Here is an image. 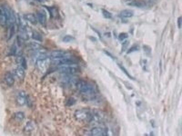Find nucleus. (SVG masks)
I'll return each instance as SVG.
<instances>
[{
    "instance_id": "nucleus-22",
    "label": "nucleus",
    "mask_w": 182,
    "mask_h": 136,
    "mask_svg": "<svg viewBox=\"0 0 182 136\" xmlns=\"http://www.w3.org/2000/svg\"><path fill=\"white\" fill-rule=\"evenodd\" d=\"M119 67H120V68H121V69H122L123 71V72H124V73H125V74H126V75H127L129 77V78H131V79H134V78H133L130 75V74H129V73H128V71L126 70V69H125V68H124V67H123L122 66H121V65H119Z\"/></svg>"
},
{
    "instance_id": "nucleus-10",
    "label": "nucleus",
    "mask_w": 182,
    "mask_h": 136,
    "mask_svg": "<svg viewBox=\"0 0 182 136\" xmlns=\"http://www.w3.org/2000/svg\"><path fill=\"white\" fill-rule=\"evenodd\" d=\"M5 80L7 85L9 87H12L14 84V78L13 74L10 72L6 73L5 76Z\"/></svg>"
},
{
    "instance_id": "nucleus-4",
    "label": "nucleus",
    "mask_w": 182,
    "mask_h": 136,
    "mask_svg": "<svg viewBox=\"0 0 182 136\" xmlns=\"http://www.w3.org/2000/svg\"><path fill=\"white\" fill-rule=\"evenodd\" d=\"M53 62L59 65L62 64H77L79 62L77 58L69 54H68L61 59Z\"/></svg>"
},
{
    "instance_id": "nucleus-5",
    "label": "nucleus",
    "mask_w": 182,
    "mask_h": 136,
    "mask_svg": "<svg viewBox=\"0 0 182 136\" xmlns=\"http://www.w3.org/2000/svg\"><path fill=\"white\" fill-rule=\"evenodd\" d=\"M50 62V59H49L48 57L46 58L37 60L36 61L35 64L42 72L45 73L48 68Z\"/></svg>"
},
{
    "instance_id": "nucleus-17",
    "label": "nucleus",
    "mask_w": 182,
    "mask_h": 136,
    "mask_svg": "<svg viewBox=\"0 0 182 136\" xmlns=\"http://www.w3.org/2000/svg\"><path fill=\"white\" fill-rule=\"evenodd\" d=\"M32 38L36 41H42V35H40V33L36 31H33L32 33Z\"/></svg>"
},
{
    "instance_id": "nucleus-11",
    "label": "nucleus",
    "mask_w": 182,
    "mask_h": 136,
    "mask_svg": "<svg viewBox=\"0 0 182 136\" xmlns=\"http://www.w3.org/2000/svg\"><path fill=\"white\" fill-rule=\"evenodd\" d=\"M46 7L49 13L50 17L52 18H57L59 16V11L58 9L56 7H49L44 6Z\"/></svg>"
},
{
    "instance_id": "nucleus-7",
    "label": "nucleus",
    "mask_w": 182,
    "mask_h": 136,
    "mask_svg": "<svg viewBox=\"0 0 182 136\" xmlns=\"http://www.w3.org/2000/svg\"><path fill=\"white\" fill-rule=\"evenodd\" d=\"M68 53L62 50H57L53 51L51 54V59L53 61H57L63 58L67 55Z\"/></svg>"
},
{
    "instance_id": "nucleus-18",
    "label": "nucleus",
    "mask_w": 182,
    "mask_h": 136,
    "mask_svg": "<svg viewBox=\"0 0 182 136\" xmlns=\"http://www.w3.org/2000/svg\"><path fill=\"white\" fill-rule=\"evenodd\" d=\"M15 118L16 119H17V120L22 121L25 118V115H24V113L23 112H16L15 113Z\"/></svg>"
},
{
    "instance_id": "nucleus-20",
    "label": "nucleus",
    "mask_w": 182,
    "mask_h": 136,
    "mask_svg": "<svg viewBox=\"0 0 182 136\" xmlns=\"http://www.w3.org/2000/svg\"><path fill=\"white\" fill-rule=\"evenodd\" d=\"M102 13L104 17L107 19H111L112 17V14L106 10L103 9Z\"/></svg>"
},
{
    "instance_id": "nucleus-16",
    "label": "nucleus",
    "mask_w": 182,
    "mask_h": 136,
    "mask_svg": "<svg viewBox=\"0 0 182 136\" xmlns=\"http://www.w3.org/2000/svg\"><path fill=\"white\" fill-rule=\"evenodd\" d=\"M18 61L20 64H21L22 67L24 69H27V61L25 58L22 57H20L19 58H18Z\"/></svg>"
},
{
    "instance_id": "nucleus-25",
    "label": "nucleus",
    "mask_w": 182,
    "mask_h": 136,
    "mask_svg": "<svg viewBox=\"0 0 182 136\" xmlns=\"http://www.w3.org/2000/svg\"><path fill=\"white\" fill-rule=\"evenodd\" d=\"M178 26L179 29L181 28V26H182V17L181 16L178 17Z\"/></svg>"
},
{
    "instance_id": "nucleus-14",
    "label": "nucleus",
    "mask_w": 182,
    "mask_h": 136,
    "mask_svg": "<svg viewBox=\"0 0 182 136\" xmlns=\"http://www.w3.org/2000/svg\"><path fill=\"white\" fill-rule=\"evenodd\" d=\"M130 6L133 7H137L141 8L145 7L146 5V2L143 1L141 0H136L134 1H132L129 4Z\"/></svg>"
},
{
    "instance_id": "nucleus-28",
    "label": "nucleus",
    "mask_w": 182,
    "mask_h": 136,
    "mask_svg": "<svg viewBox=\"0 0 182 136\" xmlns=\"http://www.w3.org/2000/svg\"><path fill=\"white\" fill-rule=\"evenodd\" d=\"M128 1H132V0H128Z\"/></svg>"
},
{
    "instance_id": "nucleus-24",
    "label": "nucleus",
    "mask_w": 182,
    "mask_h": 136,
    "mask_svg": "<svg viewBox=\"0 0 182 136\" xmlns=\"http://www.w3.org/2000/svg\"><path fill=\"white\" fill-rule=\"evenodd\" d=\"M76 100L75 99H74L73 98H71L69 99L68 101V106H71L74 105L75 103Z\"/></svg>"
},
{
    "instance_id": "nucleus-9",
    "label": "nucleus",
    "mask_w": 182,
    "mask_h": 136,
    "mask_svg": "<svg viewBox=\"0 0 182 136\" xmlns=\"http://www.w3.org/2000/svg\"><path fill=\"white\" fill-rule=\"evenodd\" d=\"M36 16L40 24L44 25L47 21L46 13L43 10H39L36 13Z\"/></svg>"
},
{
    "instance_id": "nucleus-12",
    "label": "nucleus",
    "mask_w": 182,
    "mask_h": 136,
    "mask_svg": "<svg viewBox=\"0 0 182 136\" xmlns=\"http://www.w3.org/2000/svg\"><path fill=\"white\" fill-rule=\"evenodd\" d=\"M134 12L130 10H124L119 14V17L121 18H130L134 16Z\"/></svg>"
},
{
    "instance_id": "nucleus-2",
    "label": "nucleus",
    "mask_w": 182,
    "mask_h": 136,
    "mask_svg": "<svg viewBox=\"0 0 182 136\" xmlns=\"http://www.w3.org/2000/svg\"><path fill=\"white\" fill-rule=\"evenodd\" d=\"M98 112L91 110L89 109L77 110L75 112L76 119L82 123H91L95 120L99 116Z\"/></svg>"
},
{
    "instance_id": "nucleus-27",
    "label": "nucleus",
    "mask_w": 182,
    "mask_h": 136,
    "mask_svg": "<svg viewBox=\"0 0 182 136\" xmlns=\"http://www.w3.org/2000/svg\"><path fill=\"white\" fill-rule=\"evenodd\" d=\"M36 1H37L39 2H44V1H46V0H36Z\"/></svg>"
},
{
    "instance_id": "nucleus-21",
    "label": "nucleus",
    "mask_w": 182,
    "mask_h": 136,
    "mask_svg": "<svg viewBox=\"0 0 182 136\" xmlns=\"http://www.w3.org/2000/svg\"><path fill=\"white\" fill-rule=\"evenodd\" d=\"M128 37V34L126 33H122L120 34L118 36V38L120 41H123L127 39Z\"/></svg>"
},
{
    "instance_id": "nucleus-13",
    "label": "nucleus",
    "mask_w": 182,
    "mask_h": 136,
    "mask_svg": "<svg viewBox=\"0 0 182 136\" xmlns=\"http://www.w3.org/2000/svg\"><path fill=\"white\" fill-rule=\"evenodd\" d=\"M23 17L25 20L32 23V24H36L37 23L36 17L33 14L28 13L25 14Z\"/></svg>"
},
{
    "instance_id": "nucleus-15",
    "label": "nucleus",
    "mask_w": 182,
    "mask_h": 136,
    "mask_svg": "<svg viewBox=\"0 0 182 136\" xmlns=\"http://www.w3.org/2000/svg\"><path fill=\"white\" fill-rule=\"evenodd\" d=\"M15 74L20 79H22L24 77L25 71L24 69L22 66H19L15 70Z\"/></svg>"
},
{
    "instance_id": "nucleus-3",
    "label": "nucleus",
    "mask_w": 182,
    "mask_h": 136,
    "mask_svg": "<svg viewBox=\"0 0 182 136\" xmlns=\"http://www.w3.org/2000/svg\"><path fill=\"white\" fill-rule=\"evenodd\" d=\"M58 70L60 73L66 75H73L80 72L77 64H62L59 65Z\"/></svg>"
},
{
    "instance_id": "nucleus-19",
    "label": "nucleus",
    "mask_w": 182,
    "mask_h": 136,
    "mask_svg": "<svg viewBox=\"0 0 182 136\" xmlns=\"http://www.w3.org/2000/svg\"><path fill=\"white\" fill-rule=\"evenodd\" d=\"M74 40V38L71 35H67L64 36L62 39V41L64 43H69Z\"/></svg>"
},
{
    "instance_id": "nucleus-26",
    "label": "nucleus",
    "mask_w": 182,
    "mask_h": 136,
    "mask_svg": "<svg viewBox=\"0 0 182 136\" xmlns=\"http://www.w3.org/2000/svg\"><path fill=\"white\" fill-rule=\"evenodd\" d=\"M138 50V49H137V47H132V48H131L129 50V51H128V53H131V52H134V51H136V50Z\"/></svg>"
},
{
    "instance_id": "nucleus-8",
    "label": "nucleus",
    "mask_w": 182,
    "mask_h": 136,
    "mask_svg": "<svg viewBox=\"0 0 182 136\" xmlns=\"http://www.w3.org/2000/svg\"><path fill=\"white\" fill-rule=\"evenodd\" d=\"M17 104L19 106H23L27 102V97L25 92L22 91L18 93L16 98Z\"/></svg>"
},
{
    "instance_id": "nucleus-6",
    "label": "nucleus",
    "mask_w": 182,
    "mask_h": 136,
    "mask_svg": "<svg viewBox=\"0 0 182 136\" xmlns=\"http://www.w3.org/2000/svg\"><path fill=\"white\" fill-rule=\"evenodd\" d=\"M90 135L94 136H108V130L101 127H95L91 130Z\"/></svg>"
},
{
    "instance_id": "nucleus-23",
    "label": "nucleus",
    "mask_w": 182,
    "mask_h": 136,
    "mask_svg": "<svg viewBox=\"0 0 182 136\" xmlns=\"http://www.w3.org/2000/svg\"><path fill=\"white\" fill-rule=\"evenodd\" d=\"M34 127L33 125L31 123L27 124L26 126V130L27 132H31L33 129Z\"/></svg>"
},
{
    "instance_id": "nucleus-1",
    "label": "nucleus",
    "mask_w": 182,
    "mask_h": 136,
    "mask_svg": "<svg viewBox=\"0 0 182 136\" xmlns=\"http://www.w3.org/2000/svg\"><path fill=\"white\" fill-rule=\"evenodd\" d=\"M75 86L80 93L85 95L93 96L98 92L95 84L85 80L77 79Z\"/></svg>"
}]
</instances>
